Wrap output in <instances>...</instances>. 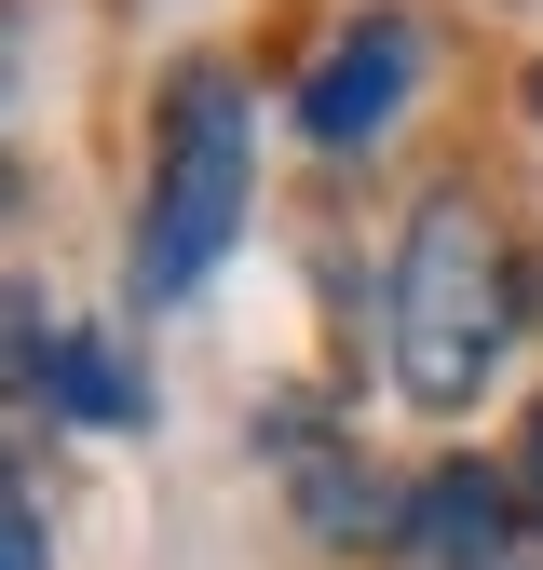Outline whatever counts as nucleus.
<instances>
[{
	"mask_svg": "<svg viewBox=\"0 0 543 570\" xmlns=\"http://www.w3.org/2000/svg\"><path fill=\"white\" fill-rule=\"evenodd\" d=\"M490 353H503V245L462 190H435L394 258V381L422 407H475Z\"/></svg>",
	"mask_w": 543,
	"mask_h": 570,
	"instance_id": "obj_1",
	"label": "nucleus"
},
{
	"mask_svg": "<svg viewBox=\"0 0 543 570\" xmlns=\"http://www.w3.org/2000/svg\"><path fill=\"white\" fill-rule=\"evenodd\" d=\"M530 503H543V421H530Z\"/></svg>",
	"mask_w": 543,
	"mask_h": 570,
	"instance_id": "obj_6",
	"label": "nucleus"
},
{
	"mask_svg": "<svg viewBox=\"0 0 543 570\" xmlns=\"http://www.w3.org/2000/svg\"><path fill=\"white\" fill-rule=\"evenodd\" d=\"M422 557H435V570H503V503H490V475H435V489H422Z\"/></svg>",
	"mask_w": 543,
	"mask_h": 570,
	"instance_id": "obj_4",
	"label": "nucleus"
},
{
	"mask_svg": "<svg viewBox=\"0 0 543 570\" xmlns=\"http://www.w3.org/2000/svg\"><path fill=\"white\" fill-rule=\"evenodd\" d=\"M407 82H422V41H407L394 14L381 28H354V41H339L326 68H313V96H299V122L326 136V150H367V136L407 109Z\"/></svg>",
	"mask_w": 543,
	"mask_h": 570,
	"instance_id": "obj_3",
	"label": "nucleus"
},
{
	"mask_svg": "<svg viewBox=\"0 0 543 570\" xmlns=\"http://www.w3.org/2000/svg\"><path fill=\"white\" fill-rule=\"evenodd\" d=\"M231 232H245V82L231 68H190L177 122H164V177H150V232H136V299L204 285Z\"/></svg>",
	"mask_w": 543,
	"mask_h": 570,
	"instance_id": "obj_2",
	"label": "nucleus"
},
{
	"mask_svg": "<svg viewBox=\"0 0 543 570\" xmlns=\"http://www.w3.org/2000/svg\"><path fill=\"white\" fill-rule=\"evenodd\" d=\"M0 570H55V543H41V503H28V489H0Z\"/></svg>",
	"mask_w": 543,
	"mask_h": 570,
	"instance_id": "obj_5",
	"label": "nucleus"
}]
</instances>
